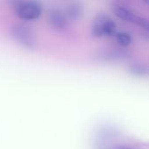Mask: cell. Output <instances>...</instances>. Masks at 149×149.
Here are the masks:
<instances>
[{"mask_svg":"<svg viewBox=\"0 0 149 149\" xmlns=\"http://www.w3.org/2000/svg\"><path fill=\"white\" fill-rule=\"evenodd\" d=\"M10 34L15 42L28 50H34L37 47L38 41L35 33L27 25L14 24L10 29Z\"/></svg>","mask_w":149,"mask_h":149,"instance_id":"obj_1","label":"cell"},{"mask_svg":"<svg viewBox=\"0 0 149 149\" xmlns=\"http://www.w3.org/2000/svg\"><path fill=\"white\" fill-rule=\"evenodd\" d=\"M17 17L24 21H33L42 14L43 7L38 0H23L17 7Z\"/></svg>","mask_w":149,"mask_h":149,"instance_id":"obj_2","label":"cell"},{"mask_svg":"<svg viewBox=\"0 0 149 149\" xmlns=\"http://www.w3.org/2000/svg\"><path fill=\"white\" fill-rule=\"evenodd\" d=\"M112 11L117 17L127 22H131V23H134L138 24L141 19V17L137 16L130 9L119 3H114L112 5Z\"/></svg>","mask_w":149,"mask_h":149,"instance_id":"obj_3","label":"cell"},{"mask_svg":"<svg viewBox=\"0 0 149 149\" xmlns=\"http://www.w3.org/2000/svg\"><path fill=\"white\" fill-rule=\"evenodd\" d=\"M48 20L50 24L58 31H63L67 27L68 19L65 17V13H63L59 10H52L48 17Z\"/></svg>","mask_w":149,"mask_h":149,"instance_id":"obj_4","label":"cell"},{"mask_svg":"<svg viewBox=\"0 0 149 149\" xmlns=\"http://www.w3.org/2000/svg\"><path fill=\"white\" fill-rule=\"evenodd\" d=\"M83 13H84L83 5L79 3H73L67 6L65 15L68 20L77 21L82 17Z\"/></svg>","mask_w":149,"mask_h":149,"instance_id":"obj_5","label":"cell"},{"mask_svg":"<svg viewBox=\"0 0 149 149\" xmlns=\"http://www.w3.org/2000/svg\"><path fill=\"white\" fill-rule=\"evenodd\" d=\"M107 17H108L105 14H99L98 16L95 17L91 29L92 35L94 38H101L104 36V24Z\"/></svg>","mask_w":149,"mask_h":149,"instance_id":"obj_6","label":"cell"},{"mask_svg":"<svg viewBox=\"0 0 149 149\" xmlns=\"http://www.w3.org/2000/svg\"><path fill=\"white\" fill-rule=\"evenodd\" d=\"M116 41L122 47H127L132 43V37L128 32L121 31L116 34Z\"/></svg>","mask_w":149,"mask_h":149,"instance_id":"obj_7","label":"cell"},{"mask_svg":"<svg viewBox=\"0 0 149 149\" xmlns=\"http://www.w3.org/2000/svg\"><path fill=\"white\" fill-rule=\"evenodd\" d=\"M103 31H104V36H107V37H112V36L115 35V33H116V24L109 17L107 18V20L104 24Z\"/></svg>","mask_w":149,"mask_h":149,"instance_id":"obj_8","label":"cell"},{"mask_svg":"<svg viewBox=\"0 0 149 149\" xmlns=\"http://www.w3.org/2000/svg\"><path fill=\"white\" fill-rule=\"evenodd\" d=\"M130 71L136 75H147L148 73V68L144 64L134 63L130 65Z\"/></svg>","mask_w":149,"mask_h":149,"instance_id":"obj_9","label":"cell"}]
</instances>
